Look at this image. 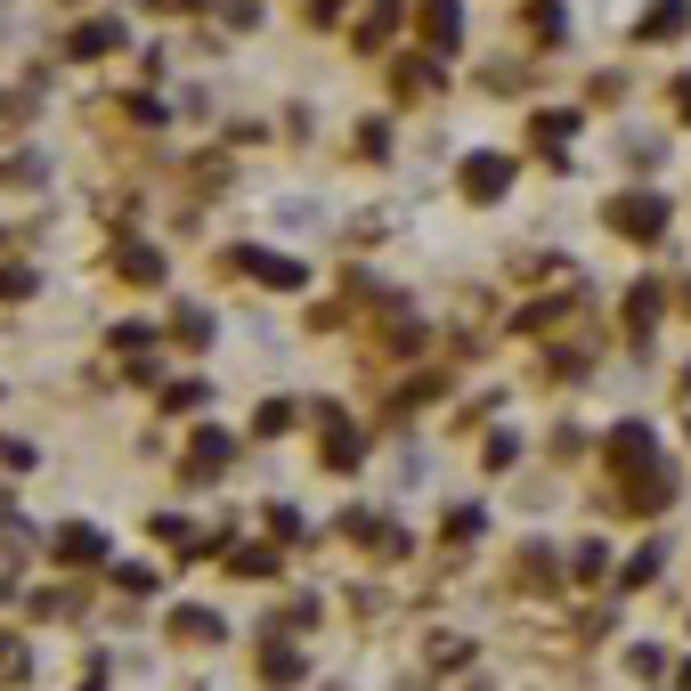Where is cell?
<instances>
[{
	"mask_svg": "<svg viewBox=\"0 0 691 691\" xmlns=\"http://www.w3.org/2000/svg\"><path fill=\"white\" fill-rule=\"evenodd\" d=\"M610 220H618V228H643V236H651V228L667 220V204H659V196H626V204H618Z\"/></svg>",
	"mask_w": 691,
	"mask_h": 691,
	"instance_id": "cell-1",
	"label": "cell"
},
{
	"mask_svg": "<svg viewBox=\"0 0 691 691\" xmlns=\"http://www.w3.org/2000/svg\"><path fill=\"white\" fill-rule=\"evenodd\" d=\"M464 171H472V179H464V187H472V196H496V187H505V179H513V163H496V155H472Z\"/></svg>",
	"mask_w": 691,
	"mask_h": 691,
	"instance_id": "cell-2",
	"label": "cell"
},
{
	"mask_svg": "<svg viewBox=\"0 0 691 691\" xmlns=\"http://www.w3.org/2000/svg\"><path fill=\"white\" fill-rule=\"evenodd\" d=\"M423 25H431L439 49H456V0H423Z\"/></svg>",
	"mask_w": 691,
	"mask_h": 691,
	"instance_id": "cell-3",
	"label": "cell"
},
{
	"mask_svg": "<svg viewBox=\"0 0 691 691\" xmlns=\"http://www.w3.org/2000/svg\"><path fill=\"white\" fill-rule=\"evenodd\" d=\"M114 41H122V25H82V41H74V49H82V57H98V49H114Z\"/></svg>",
	"mask_w": 691,
	"mask_h": 691,
	"instance_id": "cell-4",
	"label": "cell"
},
{
	"mask_svg": "<svg viewBox=\"0 0 691 691\" xmlns=\"http://www.w3.org/2000/svg\"><path fill=\"white\" fill-rule=\"evenodd\" d=\"M236 570H253V578H269V570H277V553H269V545H244V553H236Z\"/></svg>",
	"mask_w": 691,
	"mask_h": 691,
	"instance_id": "cell-5",
	"label": "cell"
},
{
	"mask_svg": "<svg viewBox=\"0 0 691 691\" xmlns=\"http://www.w3.org/2000/svg\"><path fill=\"white\" fill-rule=\"evenodd\" d=\"M155 269H163V261L147 253V244H131V253H122V277H155Z\"/></svg>",
	"mask_w": 691,
	"mask_h": 691,
	"instance_id": "cell-6",
	"label": "cell"
},
{
	"mask_svg": "<svg viewBox=\"0 0 691 691\" xmlns=\"http://www.w3.org/2000/svg\"><path fill=\"white\" fill-rule=\"evenodd\" d=\"M675 98H683V114H691V74H683V82H675Z\"/></svg>",
	"mask_w": 691,
	"mask_h": 691,
	"instance_id": "cell-7",
	"label": "cell"
}]
</instances>
